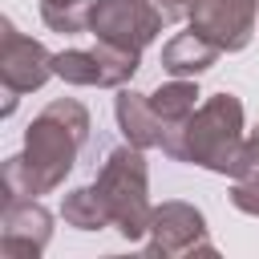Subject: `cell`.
I'll return each mask as SVG.
<instances>
[{"label": "cell", "mask_w": 259, "mask_h": 259, "mask_svg": "<svg viewBox=\"0 0 259 259\" xmlns=\"http://www.w3.org/2000/svg\"><path fill=\"white\" fill-rule=\"evenodd\" d=\"M0 182H4V202H8V198H36L32 178H28V166H24V158H20V154H12V158L4 162Z\"/></svg>", "instance_id": "obj_16"}, {"label": "cell", "mask_w": 259, "mask_h": 259, "mask_svg": "<svg viewBox=\"0 0 259 259\" xmlns=\"http://www.w3.org/2000/svg\"><path fill=\"white\" fill-rule=\"evenodd\" d=\"M113 117H117V130H121V138L130 146H138V150H162L166 125L154 113L150 93H134V89L121 85L117 97H113Z\"/></svg>", "instance_id": "obj_10"}, {"label": "cell", "mask_w": 259, "mask_h": 259, "mask_svg": "<svg viewBox=\"0 0 259 259\" xmlns=\"http://www.w3.org/2000/svg\"><path fill=\"white\" fill-rule=\"evenodd\" d=\"M89 109L77 101V97H57L49 101L24 130V166H28V178H32V190L36 198L40 194H53L69 170L77 166V154L81 146L89 142Z\"/></svg>", "instance_id": "obj_2"}, {"label": "cell", "mask_w": 259, "mask_h": 259, "mask_svg": "<svg viewBox=\"0 0 259 259\" xmlns=\"http://www.w3.org/2000/svg\"><path fill=\"white\" fill-rule=\"evenodd\" d=\"M97 194L105 198L109 206V219L117 227L121 239L138 243L150 235V214H154V202H150V166H146V150L138 146H117L105 154L97 178H93Z\"/></svg>", "instance_id": "obj_3"}, {"label": "cell", "mask_w": 259, "mask_h": 259, "mask_svg": "<svg viewBox=\"0 0 259 259\" xmlns=\"http://www.w3.org/2000/svg\"><path fill=\"white\" fill-rule=\"evenodd\" d=\"M259 24V0H198L190 12V28L202 32L223 53H243Z\"/></svg>", "instance_id": "obj_8"}, {"label": "cell", "mask_w": 259, "mask_h": 259, "mask_svg": "<svg viewBox=\"0 0 259 259\" xmlns=\"http://www.w3.org/2000/svg\"><path fill=\"white\" fill-rule=\"evenodd\" d=\"M243 142H247L243 101L235 93H210L178 130L166 134L162 154L174 162L214 170V174H235Z\"/></svg>", "instance_id": "obj_1"}, {"label": "cell", "mask_w": 259, "mask_h": 259, "mask_svg": "<svg viewBox=\"0 0 259 259\" xmlns=\"http://www.w3.org/2000/svg\"><path fill=\"white\" fill-rule=\"evenodd\" d=\"M162 24L166 16L158 12L154 0H93V12H89V32L130 53H142L146 45H154Z\"/></svg>", "instance_id": "obj_6"}, {"label": "cell", "mask_w": 259, "mask_h": 259, "mask_svg": "<svg viewBox=\"0 0 259 259\" xmlns=\"http://www.w3.org/2000/svg\"><path fill=\"white\" fill-rule=\"evenodd\" d=\"M223 57L219 45H210L202 32L186 28V32H174L166 45H162V69L170 77H198L206 69H214V61Z\"/></svg>", "instance_id": "obj_11"}, {"label": "cell", "mask_w": 259, "mask_h": 259, "mask_svg": "<svg viewBox=\"0 0 259 259\" xmlns=\"http://www.w3.org/2000/svg\"><path fill=\"white\" fill-rule=\"evenodd\" d=\"M53 239V214L36 198H8L0 206V251L12 259H36Z\"/></svg>", "instance_id": "obj_9"}, {"label": "cell", "mask_w": 259, "mask_h": 259, "mask_svg": "<svg viewBox=\"0 0 259 259\" xmlns=\"http://www.w3.org/2000/svg\"><path fill=\"white\" fill-rule=\"evenodd\" d=\"M89 12H93V0H40V20L65 36L89 32Z\"/></svg>", "instance_id": "obj_15"}, {"label": "cell", "mask_w": 259, "mask_h": 259, "mask_svg": "<svg viewBox=\"0 0 259 259\" xmlns=\"http://www.w3.org/2000/svg\"><path fill=\"white\" fill-rule=\"evenodd\" d=\"M61 219H65L69 227H77V231H101V227H113L109 206H105V198L97 194L93 182H89V186H77V190L65 194V202H61Z\"/></svg>", "instance_id": "obj_14"}, {"label": "cell", "mask_w": 259, "mask_h": 259, "mask_svg": "<svg viewBox=\"0 0 259 259\" xmlns=\"http://www.w3.org/2000/svg\"><path fill=\"white\" fill-rule=\"evenodd\" d=\"M231 178H235L231 182V206L259 219V125L247 134L243 154H239V166H235Z\"/></svg>", "instance_id": "obj_13"}, {"label": "cell", "mask_w": 259, "mask_h": 259, "mask_svg": "<svg viewBox=\"0 0 259 259\" xmlns=\"http://www.w3.org/2000/svg\"><path fill=\"white\" fill-rule=\"evenodd\" d=\"M198 85H194V77H174V81H166V85H158L154 93H150V105H154V113L162 117V125H166V134L170 130H178L194 109H198Z\"/></svg>", "instance_id": "obj_12"}, {"label": "cell", "mask_w": 259, "mask_h": 259, "mask_svg": "<svg viewBox=\"0 0 259 259\" xmlns=\"http://www.w3.org/2000/svg\"><path fill=\"white\" fill-rule=\"evenodd\" d=\"M138 65H142V53L117 49V45H105V40H97L93 49L53 53V73L65 85H85V89H121V85L134 81Z\"/></svg>", "instance_id": "obj_4"}, {"label": "cell", "mask_w": 259, "mask_h": 259, "mask_svg": "<svg viewBox=\"0 0 259 259\" xmlns=\"http://www.w3.org/2000/svg\"><path fill=\"white\" fill-rule=\"evenodd\" d=\"M49 77H57L53 73V53L40 40L16 32L12 20H4L0 24V81H4V93H36Z\"/></svg>", "instance_id": "obj_7"}, {"label": "cell", "mask_w": 259, "mask_h": 259, "mask_svg": "<svg viewBox=\"0 0 259 259\" xmlns=\"http://www.w3.org/2000/svg\"><path fill=\"white\" fill-rule=\"evenodd\" d=\"M154 4L166 16V24H174V20H190V12H194L198 0H154Z\"/></svg>", "instance_id": "obj_17"}, {"label": "cell", "mask_w": 259, "mask_h": 259, "mask_svg": "<svg viewBox=\"0 0 259 259\" xmlns=\"http://www.w3.org/2000/svg\"><path fill=\"white\" fill-rule=\"evenodd\" d=\"M146 251L162 259H182V255H214V243L206 235V219L194 202L166 198L150 214V235Z\"/></svg>", "instance_id": "obj_5"}]
</instances>
